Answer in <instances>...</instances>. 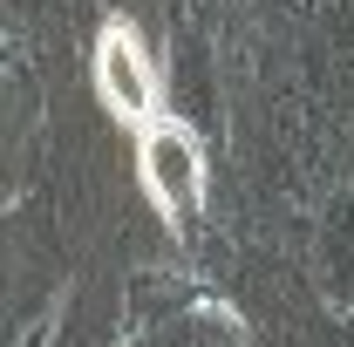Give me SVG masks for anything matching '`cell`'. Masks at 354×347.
<instances>
[{
  "label": "cell",
  "instance_id": "5",
  "mask_svg": "<svg viewBox=\"0 0 354 347\" xmlns=\"http://www.w3.org/2000/svg\"><path fill=\"white\" fill-rule=\"evenodd\" d=\"M313 259H320V286H327V300L354 306V198H334V205H327Z\"/></svg>",
  "mask_w": 354,
  "mask_h": 347
},
{
  "label": "cell",
  "instance_id": "1",
  "mask_svg": "<svg viewBox=\"0 0 354 347\" xmlns=\"http://www.w3.org/2000/svg\"><path fill=\"white\" fill-rule=\"evenodd\" d=\"M136 184L143 198L164 218L191 225L205 212V150H198V130L177 123V116H157L136 130Z\"/></svg>",
  "mask_w": 354,
  "mask_h": 347
},
{
  "label": "cell",
  "instance_id": "4",
  "mask_svg": "<svg viewBox=\"0 0 354 347\" xmlns=\"http://www.w3.org/2000/svg\"><path fill=\"white\" fill-rule=\"evenodd\" d=\"M164 95L177 102V123H191V130H205V123L218 116V88H212V68H205V48L191 41V35H177V41H171Z\"/></svg>",
  "mask_w": 354,
  "mask_h": 347
},
{
  "label": "cell",
  "instance_id": "3",
  "mask_svg": "<svg viewBox=\"0 0 354 347\" xmlns=\"http://www.w3.org/2000/svg\"><path fill=\"white\" fill-rule=\"evenodd\" d=\"M136 347H239V320H232L218 300L177 293L171 306L143 313V341Z\"/></svg>",
  "mask_w": 354,
  "mask_h": 347
},
{
  "label": "cell",
  "instance_id": "2",
  "mask_svg": "<svg viewBox=\"0 0 354 347\" xmlns=\"http://www.w3.org/2000/svg\"><path fill=\"white\" fill-rule=\"evenodd\" d=\"M95 95H102V109L109 116H123V123H157V109H164V62L143 48L130 21H109L102 35H95Z\"/></svg>",
  "mask_w": 354,
  "mask_h": 347
}]
</instances>
